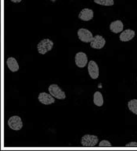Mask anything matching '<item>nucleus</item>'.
<instances>
[{"label": "nucleus", "instance_id": "9", "mask_svg": "<svg viewBox=\"0 0 137 151\" xmlns=\"http://www.w3.org/2000/svg\"><path fill=\"white\" fill-rule=\"evenodd\" d=\"M55 97H53L51 94L46 93H39L38 96V101L40 102L41 104H44V105H50V104L55 103Z\"/></svg>", "mask_w": 137, "mask_h": 151}, {"label": "nucleus", "instance_id": "4", "mask_svg": "<svg viewBox=\"0 0 137 151\" xmlns=\"http://www.w3.org/2000/svg\"><path fill=\"white\" fill-rule=\"evenodd\" d=\"M8 125L12 130L19 131L22 129L23 122L19 116H13L8 120Z\"/></svg>", "mask_w": 137, "mask_h": 151}, {"label": "nucleus", "instance_id": "15", "mask_svg": "<svg viewBox=\"0 0 137 151\" xmlns=\"http://www.w3.org/2000/svg\"><path fill=\"white\" fill-rule=\"evenodd\" d=\"M128 107L132 113L137 115V99H132L128 102Z\"/></svg>", "mask_w": 137, "mask_h": 151}, {"label": "nucleus", "instance_id": "20", "mask_svg": "<svg viewBox=\"0 0 137 151\" xmlns=\"http://www.w3.org/2000/svg\"><path fill=\"white\" fill-rule=\"evenodd\" d=\"M51 1H52V2H56V0H51Z\"/></svg>", "mask_w": 137, "mask_h": 151}, {"label": "nucleus", "instance_id": "19", "mask_svg": "<svg viewBox=\"0 0 137 151\" xmlns=\"http://www.w3.org/2000/svg\"><path fill=\"white\" fill-rule=\"evenodd\" d=\"M12 2H14V3H19V2H20L22 0H10Z\"/></svg>", "mask_w": 137, "mask_h": 151}, {"label": "nucleus", "instance_id": "16", "mask_svg": "<svg viewBox=\"0 0 137 151\" xmlns=\"http://www.w3.org/2000/svg\"><path fill=\"white\" fill-rule=\"evenodd\" d=\"M93 2L103 6H111L115 4L114 0H93Z\"/></svg>", "mask_w": 137, "mask_h": 151}, {"label": "nucleus", "instance_id": "3", "mask_svg": "<svg viewBox=\"0 0 137 151\" xmlns=\"http://www.w3.org/2000/svg\"><path fill=\"white\" fill-rule=\"evenodd\" d=\"M49 93L57 99H64L66 98V94L64 91L61 89V88L56 84H52L49 86Z\"/></svg>", "mask_w": 137, "mask_h": 151}, {"label": "nucleus", "instance_id": "13", "mask_svg": "<svg viewBox=\"0 0 137 151\" xmlns=\"http://www.w3.org/2000/svg\"><path fill=\"white\" fill-rule=\"evenodd\" d=\"M7 67L12 72H16L19 70V64L17 63V60L14 57H9L6 60Z\"/></svg>", "mask_w": 137, "mask_h": 151}, {"label": "nucleus", "instance_id": "12", "mask_svg": "<svg viewBox=\"0 0 137 151\" xmlns=\"http://www.w3.org/2000/svg\"><path fill=\"white\" fill-rule=\"evenodd\" d=\"M135 35L136 33L133 30L127 29L121 32L119 38L121 42H128L135 37Z\"/></svg>", "mask_w": 137, "mask_h": 151}, {"label": "nucleus", "instance_id": "10", "mask_svg": "<svg viewBox=\"0 0 137 151\" xmlns=\"http://www.w3.org/2000/svg\"><path fill=\"white\" fill-rule=\"evenodd\" d=\"M94 14L92 9H89V8H85L81 9L79 14V18L83 21H89L93 18Z\"/></svg>", "mask_w": 137, "mask_h": 151}, {"label": "nucleus", "instance_id": "18", "mask_svg": "<svg viewBox=\"0 0 137 151\" xmlns=\"http://www.w3.org/2000/svg\"><path fill=\"white\" fill-rule=\"evenodd\" d=\"M126 147H137V142H128L125 145Z\"/></svg>", "mask_w": 137, "mask_h": 151}, {"label": "nucleus", "instance_id": "5", "mask_svg": "<svg viewBox=\"0 0 137 151\" xmlns=\"http://www.w3.org/2000/svg\"><path fill=\"white\" fill-rule=\"evenodd\" d=\"M78 36L80 40L82 42L89 43L91 42L92 40L93 39V36H92V33L89 32L88 29L86 28H80L78 31Z\"/></svg>", "mask_w": 137, "mask_h": 151}, {"label": "nucleus", "instance_id": "2", "mask_svg": "<svg viewBox=\"0 0 137 151\" xmlns=\"http://www.w3.org/2000/svg\"><path fill=\"white\" fill-rule=\"evenodd\" d=\"M99 142V138L97 135L86 134L81 139V145L85 147H94Z\"/></svg>", "mask_w": 137, "mask_h": 151}, {"label": "nucleus", "instance_id": "7", "mask_svg": "<svg viewBox=\"0 0 137 151\" xmlns=\"http://www.w3.org/2000/svg\"><path fill=\"white\" fill-rule=\"evenodd\" d=\"M74 61L77 67L79 68H83L86 66L88 63V57L87 55L83 52H79L75 55L74 57Z\"/></svg>", "mask_w": 137, "mask_h": 151}, {"label": "nucleus", "instance_id": "17", "mask_svg": "<svg viewBox=\"0 0 137 151\" xmlns=\"http://www.w3.org/2000/svg\"><path fill=\"white\" fill-rule=\"evenodd\" d=\"M100 147H111L112 144L110 143L107 140H102L101 142L99 143Z\"/></svg>", "mask_w": 137, "mask_h": 151}, {"label": "nucleus", "instance_id": "14", "mask_svg": "<svg viewBox=\"0 0 137 151\" xmlns=\"http://www.w3.org/2000/svg\"><path fill=\"white\" fill-rule=\"evenodd\" d=\"M93 103L97 106H102L103 105V96L100 92H96L93 95Z\"/></svg>", "mask_w": 137, "mask_h": 151}, {"label": "nucleus", "instance_id": "6", "mask_svg": "<svg viewBox=\"0 0 137 151\" xmlns=\"http://www.w3.org/2000/svg\"><path fill=\"white\" fill-rule=\"evenodd\" d=\"M88 72L91 78L92 79H97L99 77V66L97 65V63L95 61L91 60L88 63Z\"/></svg>", "mask_w": 137, "mask_h": 151}, {"label": "nucleus", "instance_id": "11", "mask_svg": "<svg viewBox=\"0 0 137 151\" xmlns=\"http://www.w3.org/2000/svg\"><path fill=\"white\" fill-rule=\"evenodd\" d=\"M110 31L115 33V34H118L120 32H123L124 24L122 21L120 20H117L110 23Z\"/></svg>", "mask_w": 137, "mask_h": 151}, {"label": "nucleus", "instance_id": "1", "mask_svg": "<svg viewBox=\"0 0 137 151\" xmlns=\"http://www.w3.org/2000/svg\"><path fill=\"white\" fill-rule=\"evenodd\" d=\"M53 42L49 38H44L41 40L37 45V50L42 55L45 54L46 52H50V50L53 48Z\"/></svg>", "mask_w": 137, "mask_h": 151}, {"label": "nucleus", "instance_id": "8", "mask_svg": "<svg viewBox=\"0 0 137 151\" xmlns=\"http://www.w3.org/2000/svg\"><path fill=\"white\" fill-rule=\"evenodd\" d=\"M105 44V38H103V36H101V35H97L95 37H93V39L90 42V46L92 49H95V50H100V49L104 47Z\"/></svg>", "mask_w": 137, "mask_h": 151}]
</instances>
